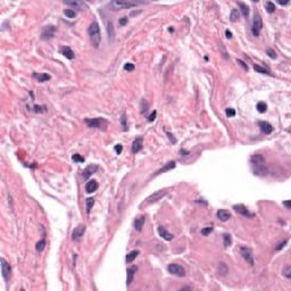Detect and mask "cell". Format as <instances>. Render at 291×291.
I'll list each match as a JSON object with an SVG mask.
<instances>
[{
  "label": "cell",
  "instance_id": "6da1fadb",
  "mask_svg": "<svg viewBox=\"0 0 291 291\" xmlns=\"http://www.w3.org/2000/svg\"><path fill=\"white\" fill-rule=\"evenodd\" d=\"M88 33H89V37H90L91 45H93V48L97 49L99 45H100V41H101V34H100V27L97 22H93L91 23V25L88 29Z\"/></svg>",
  "mask_w": 291,
  "mask_h": 291
},
{
  "label": "cell",
  "instance_id": "7a4b0ae2",
  "mask_svg": "<svg viewBox=\"0 0 291 291\" xmlns=\"http://www.w3.org/2000/svg\"><path fill=\"white\" fill-rule=\"evenodd\" d=\"M136 2L133 1H126V0H114V1H110L109 7L113 8L114 10H121V9H128V8H132V7H136Z\"/></svg>",
  "mask_w": 291,
  "mask_h": 291
},
{
  "label": "cell",
  "instance_id": "3957f363",
  "mask_svg": "<svg viewBox=\"0 0 291 291\" xmlns=\"http://www.w3.org/2000/svg\"><path fill=\"white\" fill-rule=\"evenodd\" d=\"M85 123L89 128H92V129H101V130H106L107 125H108V122L103 118V117H97V118H86L85 119Z\"/></svg>",
  "mask_w": 291,
  "mask_h": 291
},
{
  "label": "cell",
  "instance_id": "277c9868",
  "mask_svg": "<svg viewBox=\"0 0 291 291\" xmlns=\"http://www.w3.org/2000/svg\"><path fill=\"white\" fill-rule=\"evenodd\" d=\"M263 29V21H262V17L260 15L256 14L254 16V20H252V25H251V32L255 37H258L260 31Z\"/></svg>",
  "mask_w": 291,
  "mask_h": 291
},
{
  "label": "cell",
  "instance_id": "5b68a950",
  "mask_svg": "<svg viewBox=\"0 0 291 291\" xmlns=\"http://www.w3.org/2000/svg\"><path fill=\"white\" fill-rule=\"evenodd\" d=\"M167 270L171 274L176 275V276H179V278H184V276H185V270H184V267H182V266L179 265V264L172 263V264H169V265L167 266Z\"/></svg>",
  "mask_w": 291,
  "mask_h": 291
},
{
  "label": "cell",
  "instance_id": "8992f818",
  "mask_svg": "<svg viewBox=\"0 0 291 291\" xmlns=\"http://www.w3.org/2000/svg\"><path fill=\"white\" fill-rule=\"evenodd\" d=\"M240 255L242 256V258L246 260L247 263L250 266L254 265V255L250 248L248 247H241L240 248Z\"/></svg>",
  "mask_w": 291,
  "mask_h": 291
},
{
  "label": "cell",
  "instance_id": "52a82bcc",
  "mask_svg": "<svg viewBox=\"0 0 291 291\" xmlns=\"http://www.w3.org/2000/svg\"><path fill=\"white\" fill-rule=\"evenodd\" d=\"M1 262V273H2V278L5 279V281H8L10 279V273H12V267L9 265V263L7 262L5 258L0 259Z\"/></svg>",
  "mask_w": 291,
  "mask_h": 291
},
{
  "label": "cell",
  "instance_id": "ba28073f",
  "mask_svg": "<svg viewBox=\"0 0 291 291\" xmlns=\"http://www.w3.org/2000/svg\"><path fill=\"white\" fill-rule=\"evenodd\" d=\"M56 32V27L54 25H47L42 29V32H41V39L43 40H49L54 37V34Z\"/></svg>",
  "mask_w": 291,
  "mask_h": 291
},
{
  "label": "cell",
  "instance_id": "9c48e42d",
  "mask_svg": "<svg viewBox=\"0 0 291 291\" xmlns=\"http://www.w3.org/2000/svg\"><path fill=\"white\" fill-rule=\"evenodd\" d=\"M167 194V191L165 190H159V191H156L155 194H150L148 198L146 199L147 204H152V202H156V201L161 200L163 197H165Z\"/></svg>",
  "mask_w": 291,
  "mask_h": 291
},
{
  "label": "cell",
  "instance_id": "30bf717a",
  "mask_svg": "<svg viewBox=\"0 0 291 291\" xmlns=\"http://www.w3.org/2000/svg\"><path fill=\"white\" fill-rule=\"evenodd\" d=\"M85 232V225L84 224H78V226L75 227L72 232V240L73 241H78L82 238V235Z\"/></svg>",
  "mask_w": 291,
  "mask_h": 291
},
{
  "label": "cell",
  "instance_id": "8fae6325",
  "mask_svg": "<svg viewBox=\"0 0 291 291\" xmlns=\"http://www.w3.org/2000/svg\"><path fill=\"white\" fill-rule=\"evenodd\" d=\"M233 209L237 212V213H239L240 215H242V216H246V217H254L255 216V214L250 213L249 210H248V208L245 206V205H234L233 206Z\"/></svg>",
  "mask_w": 291,
  "mask_h": 291
},
{
  "label": "cell",
  "instance_id": "7c38bea8",
  "mask_svg": "<svg viewBox=\"0 0 291 291\" xmlns=\"http://www.w3.org/2000/svg\"><path fill=\"white\" fill-rule=\"evenodd\" d=\"M98 166L97 165H89L84 168V171L82 172V176H83L84 180H88L92 174H95L97 172Z\"/></svg>",
  "mask_w": 291,
  "mask_h": 291
},
{
  "label": "cell",
  "instance_id": "4fadbf2b",
  "mask_svg": "<svg viewBox=\"0 0 291 291\" xmlns=\"http://www.w3.org/2000/svg\"><path fill=\"white\" fill-rule=\"evenodd\" d=\"M158 233H159V235H161V238H163L164 240H166V241H171V240H173L174 238V235L172 234V233H169L166 230V227L164 226H158Z\"/></svg>",
  "mask_w": 291,
  "mask_h": 291
},
{
  "label": "cell",
  "instance_id": "5bb4252c",
  "mask_svg": "<svg viewBox=\"0 0 291 291\" xmlns=\"http://www.w3.org/2000/svg\"><path fill=\"white\" fill-rule=\"evenodd\" d=\"M136 271H138V267L136 266H132V267H129L126 270V285L128 287L132 283L133 278H134V274L136 273Z\"/></svg>",
  "mask_w": 291,
  "mask_h": 291
},
{
  "label": "cell",
  "instance_id": "9a60e30c",
  "mask_svg": "<svg viewBox=\"0 0 291 291\" xmlns=\"http://www.w3.org/2000/svg\"><path fill=\"white\" fill-rule=\"evenodd\" d=\"M142 146H143L142 136H138L136 140L133 141V143H132V152H133V154L139 152V151L142 149Z\"/></svg>",
  "mask_w": 291,
  "mask_h": 291
},
{
  "label": "cell",
  "instance_id": "2e32d148",
  "mask_svg": "<svg viewBox=\"0 0 291 291\" xmlns=\"http://www.w3.org/2000/svg\"><path fill=\"white\" fill-rule=\"evenodd\" d=\"M258 126L265 134H271L272 131H273V126L268 122H266V121H259Z\"/></svg>",
  "mask_w": 291,
  "mask_h": 291
},
{
  "label": "cell",
  "instance_id": "e0dca14e",
  "mask_svg": "<svg viewBox=\"0 0 291 291\" xmlns=\"http://www.w3.org/2000/svg\"><path fill=\"white\" fill-rule=\"evenodd\" d=\"M217 218L221 221V222H226L231 218V213L226 210V209H220L218 212H217Z\"/></svg>",
  "mask_w": 291,
  "mask_h": 291
},
{
  "label": "cell",
  "instance_id": "ac0fdd59",
  "mask_svg": "<svg viewBox=\"0 0 291 291\" xmlns=\"http://www.w3.org/2000/svg\"><path fill=\"white\" fill-rule=\"evenodd\" d=\"M144 223H146V216L144 215H141L140 217H138L136 221H134V230L138 231V232H140L141 230H142L143 225H144Z\"/></svg>",
  "mask_w": 291,
  "mask_h": 291
},
{
  "label": "cell",
  "instance_id": "d6986e66",
  "mask_svg": "<svg viewBox=\"0 0 291 291\" xmlns=\"http://www.w3.org/2000/svg\"><path fill=\"white\" fill-rule=\"evenodd\" d=\"M65 5H68V6L73 7L75 9H82V8H88V6L85 5L84 1H76V0H73V1H64Z\"/></svg>",
  "mask_w": 291,
  "mask_h": 291
},
{
  "label": "cell",
  "instance_id": "ffe728a7",
  "mask_svg": "<svg viewBox=\"0 0 291 291\" xmlns=\"http://www.w3.org/2000/svg\"><path fill=\"white\" fill-rule=\"evenodd\" d=\"M97 189H98V183L96 180H90V181L86 182V184H85V192L92 194V192H95Z\"/></svg>",
  "mask_w": 291,
  "mask_h": 291
},
{
  "label": "cell",
  "instance_id": "44dd1931",
  "mask_svg": "<svg viewBox=\"0 0 291 291\" xmlns=\"http://www.w3.org/2000/svg\"><path fill=\"white\" fill-rule=\"evenodd\" d=\"M175 166H176V163H175L174 161H171V162H168L167 164H165V166H163V167L156 173V175L163 174V173H165V172H167V171H171V169L175 168Z\"/></svg>",
  "mask_w": 291,
  "mask_h": 291
},
{
  "label": "cell",
  "instance_id": "7402d4cb",
  "mask_svg": "<svg viewBox=\"0 0 291 291\" xmlns=\"http://www.w3.org/2000/svg\"><path fill=\"white\" fill-rule=\"evenodd\" d=\"M60 52H62V54H63V55H64V56L67 59H70V60L74 59V57H75V55H74V51L72 50L70 47H63V48L60 49Z\"/></svg>",
  "mask_w": 291,
  "mask_h": 291
},
{
  "label": "cell",
  "instance_id": "603a6c76",
  "mask_svg": "<svg viewBox=\"0 0 291 291\" xmlns=\"http://www.w3.org/2000/svg\"><path fill=\"white\" fill-rule=\"evenodd\" d=\"M250 161H251V163L255 165V166H262L263 164H264V157L262 155H254L250 158Z\"/></svg>",
  "mask_w": 291,
  "mask_h": 291
},
{
  "label": "cell",
  "instance_id": "cb8c5ba5",
  "mask_svg": "<svg viewBox=\"0 0 291 291\" xmlns=\"http://www.w3.org/2000/svg\"><path fill=\"white\" fill-rule=\"evenodd\" d=\"M107 34H108V39L110 41H114V39H115V30H114V26H113L111 22L107 23Z\"/></svg>",
  "mask_w": 291,
  "mask_h": 291
},
{
  "label": "cell",
  "instance_id": "d4e9b609",
  "mask_svg": "<svg viewBox=\"0 0 291 291\" xmlns=\"http://www.w3.org/2000/svg\"><path fill=\"white\" fill-rule=\"evenodd\" d=\"M140 254L139 250H132V251H130L128 255H126V257H125V260L128 262V263H132L134 259L138 257V255Z\"/></svg>",
  "mask_w": 291,
  "mask_h": 291
},
{
  "label": "cell",
  "instance_id": "484cf974",
  "mask_svg": "<svg viewBox=\"0 0 291 291\" xmlns=\"http://www.w3.org/2000/svg\"><path fill=\"white\" fill-rule=\"evenodd\" d=\"M217 272H218L220 275H226L227 273H229V268L225 265V263L221 262L220 264H218V267H217Z\"/></svg>",
  "mask_w": 291,
  "mask_h": 291
},
{
  "label": "cell",
  "instance_id": "4316f807",
  "mask_svg": "<svg viewBox=\"0 0 291 291\" xmlns=\"http://www.w3.org/2000/svg\"><path fill=\"white\" fill-rule=\"evenodd\" d=\"M238 5H239V7H240L241 14H242L245 17H248V16H249V7L247 6L245 2H238Z\"/></svg>",
  "mask_w": 291,
  "mask_h": 291
},
{
  "label": "cell",
  "instance_id": "83f0119b",
  "mask_svg": "<svg viewBox=\"0 0 291 291\" xmlns=\"http://www.w3.org/2000/svg\"><path fill=\"white\" fill-rule=\"evenodd\" d=\"M223 245H224V247H226V248L232 245V237H231V234H229V233L223 234Z\"/></svg>",
  "mask_w": 291,
  "mask_h": 291
},
{
  "label": "cell",
  "instance_id": "f1b7e54d",
  "mask_svg": "<svg viewBox=\"0 0 291 291\" xmlns=\"http://www.w3.org/2000/svg\"><path fill=\"white\" fill-rule=\"evenodd\" d=\"M34 76L37 78V80L39 81V82H45V81H48V80H50L51 76L49 75V74H45V73H42V74H34Z\"/></svg>",
  "mask_w": 291,
  "mask_h": 291
},
{
  "label": "cell",
  "instance_id": "f546056e",
  "mask_svg": "<svg viewBox=\"0 0 291 291\" xmlns=\"http://www.w3.org/2000/svg\"><path fill=\"white\" fill-rule=\"evenodd\" d=\"M121 125H122V128H123V131H128V118H126V114L125 113H122V115H121Z\"/></svg>",
  "mask_w": 291,
  "mask_h": 291
},
{
  "label": "cell",
  "instance_id": "4dcf8cb0",
  "mask_svg": "<svg viewBox=\"0 0 291 291\" xmlns=\"http://www.w3.org/2000/svg\"><path fill=\"white\" fill-rule=\"evenodd\" d=\"M265 9H266V12L267 13H270V14H272V13H274L275 12V5L272 2V1H266L265 2Z\"/></svg>",
  "mask_w": 291,
  "mask_h": 291
},
{
  "label": "cell",
  "instance_id": "1f68e13d",
  "mask_svg": "<svg viewBox=\"0 0 291 291\" xmlns=\"http://www.w3.org/2000/svg\"><path fill=\"white\" fill-rule=\"evenodd\" d=\"M230 20H231V22H237V21L239 20V9H237V8H233L232 10H231Z\"/></svg>",
  "mask_w": 291,
  "mask_h": 291
},
{
  "label": "cell",
  "instance_id": "d6a6232c",
  "mask_svg": "<svg viewBox=\"0 0 291 291\" xmlns=\"http://www.w3.org/2000/svg\"><path fill=\"white\" fill-rule=\"evenodd\" d=\"M45 240L41 239L40 241H38V242H37V245H35V249H37V251L42 252V251H43V249H45Z\"/></svg>",
  "mask_w": 291,
  "mask_h": 291
},
{
  "label": "cell",
  "instance_id": "836d02e7",
  "mask_svg": "<svg viewBox=\"0 0 291 291\" xmlns=\"http://www.w3.org/2000/svg\"><path fill=\"white\" fill-rule=\"evenodd\" d=\"M254 70L257 72V73H260V74H266V75H271V73L267 71L266 68H264V67H260L259 65H254Z\"/></svg>",
  "mask_w": 291,
  "mask_h": 291
},
{
  "label": "cell",
  "instance_id": "e575fe53",
  "mask_svg": "<svg viewBox=\"0 0 291 291\" xmlns=\"http://www.w3.org/2000/svg\"><path fill=\"white\" fill-rule=\"evenodd\" d=\"M256 108H257V110H258V113L263 114V113H265L266 110H267V105H266L265 103H263V101H260V103L257 104Z\"/></svg>",
  "mask_w": 291,
  "mask_h": 291
},
{
  "label": "cell",
  "instance_id": "d590c367",
  "mask_svg": "<svg viewBox=\"0 0 291 291\" xmlns=\"http://www.w3.org/2000/svg\"><path fill=\"white\" fill-rule=\"evenodd\" d=\"M85 204H86V213L90 214L91 208L93 207V204H95V199L93 198H88L85 200Z\"/></svg>",
  "mask_w": 291,
  "mask_h": 291
},
{
  "label": "cell",
  "instance_id": "8d00e7d4",
  "mask_svg": "<svg viewBox=\"0 0 291 291\" xmlns=\"http://www.w3.org/2000/svg\"><path fill=\"white\" fill-rule=\"evenodd\" d=\"M34 111L38 113V114L45 113V111H47V107L43 106V105H35V106H34Z\"/></svg>",
  "mask_w": 291,
  "mask_h": 291
},
{
  "label": "cell",
  "instance_id": "74e56055",
  "mask_svg": "<svg viewBox=\"0 0 291 291\" xmlns=\"http://www.w3.org/2000/svg\"><path fill=\"white\" fill-rule=\"evenodd\" d=\"M64 14H65V16H67L68 18H74V17L76 16V12L73 10V9H65Z\"/></svg>",
  "mask_w": 291,
  "mask_h": 291
},
{
  "label": "cell",
  "instance_id": "f35d334b",
  "mask_svg": "<svg viewBox=\"0 0 291 291\" xmlns=\"http://www.w3.org/2000/svg\"><path fill=\"white\" fill-rule=\"evenodd\" d=\"M213 230H214L213 226H207V227H204L200 232L202 235H208V234H210V233L213 232Z\"/></svg>",
  "mask_w": 291,
  "mask_h": 291
},
{
  "label": "cell",
  "instance_id": "ab89813d",
  "mask_svg": "<svg viewBox=\"0 0 291 291\" xmlns=\"http://www.w3.org/2000/svg\"><path fill=\"white\" fill-rule=\"evenodd\" d=\"M266 55H268V57L272 59H276V57H278V56H276V52L274 51L272 48H268V49L266 50Z\"/></svg>",
  "mask_w": 291,
  "mask_h": 291
},
{
  "label": "cell",
  "instance_id": "60d3db41",
  "mask_svg": "<svg viewBox=\"0 0 291 291\" xmlns=\"http://www.w3.org/2000/svg\"><path fill=\"white\" fill-rule=\"evenodd\" d=\"M73 161L76 163H83L84 162V157H82V155H80V154H74L73 155Z\"/></svg>",
  "mask_w": 291,
  "mask_h": 291
},
{
  "label": "cell",
  "instance_id": "b9f144b4",
  "mask_svg": "<svg viewBox=\"0 0 291 291\" xmlns=\"http://www.w3.org/2000/svg\"><path fill=\"white\" fill-rule=\"evenodd\" d=\"M283 275L288 279L291 278V266L290 265H287L284 267V270H283Z\"/></svg>",
  "mask_w": 291,
  "mask_h": 291
},
{
  "label": "cell",
  "instance_id": "7bdbcfd3",
  "mask_svg": "<svg viewBox=\"0 0 291 291\" xmlns=\"http://www.w3.org/2000/svg\"><path fill=\"white\" fill-rule=\"evenodd\" d=\"M134 64H132V63H126V64L124 65V70L125 71H128V72H132V71H134Z\"/></svg>",
  "mask_w": 291,
  "mask_h": 291
},
{
  "label": "cell",
  "instance_id": "ee69618b",
  "mask_svg": "<svg viewBox=\"0 0 291 291\" xmlns=\"http://www.w3.org/2000/svg\"><path fill=\"white\" fill-rule=\"evenodd\" d=\"M226 115H227V117H234L235 116V109H233V108H226Z\"/></svg>",
  "mask_w": 291,
  "mask_h": 291
},
{
  "label": "cell",
  "instance_id": "f6af8a7d",
  "mask_svg": "<svg viewBox=\"0 0 291 291\" xmlns=\"http://www.w3.org/2000/svg\"><path fill=\"white\" fill-rule=\"evenodd\" d=\"M128 22H129V17H128V16H123L121 20L118 21V24H119L121 26H124L128 24Z\"/></svg>",
  "mask_w": 291,
  "mask_h": 291
},
{
  "label": "cell",
  "instance_id": "bcb514c9",
  "mask_svg": "<svg viewBox=\"0 0 291 291\" xmlns=\"http://www.w3.org/2000/svg\"><path fill=\"white\" fill-rule=\"evenodd\" d=\"M114 150L116 151L117 155H119V154H122V151H123V146H122L121 143H118V144H116V146L114 147Z\"/></svg>",
  "mask_w": 291,
  "mask_h": 291
},
{
  "label": "cell",
  "instance_id": "7dc6e473",
  "mask_svg": "<svg viewBox=\"0 0 291 291\" xmlns=\"http://www.w3.org/2000/svg\"><path fill=\"white\" fill-rule=\"evenodd\" d=\"M156 116H157V111H156V110H152V111H151V114L148 116V121H149V122H154V121H155V118H156Z\"/></svg>",
  "mask_w": 291,
  "mask_h": 291
},
{
  "label": "cell",
  "instance_id": "c3c4849f",
  "mask_svg": "<svg viewBox=\"0 0 291 291\" xmlns=\"http://www.w3.org/2000/svg\"><path fill=\"white\" fill-rule=\"evenodd\" d=\"M166 136H168V139H169V141L172 143H176V139L174 138V136L171 133V132H166Z\"/></svg>",
  "mask_w": 291,
  "mask_h": 291
},
{
  "label": "cell",
  "instance_id": "681fc988",
  "mask_svg": "<svg viewBox=\"0 0 291 291\" xmlns=\"http://www.w3.org/2000/svg\"><path fill=\"white\" fill-rule=\"evenodd\" d=\"M287 243H288V240H284L283 242H281V243H279L278 246L275 247V250H281V249H282V248H283V247H284L285 245H287Z\"/></svg>",
  "mask_w": 291,
  "mask_h": 291
},
{
  "label": "cell",
  "instance_id": "f907efd6",
  "mask_svg": "<svg viewBox=\"0 0 291 291\" xmlns=\"http://www.w3.org/2000/svg\"><path fill=\"white\" fill-rule=\"evenodd\" d=\"M225 37H226V39H229V40L232 39V37H233L232 32H231L230 30H226V31H225Z\"/></svg>",
  "mask_w": 291,
  "mask_h": 291
},
{
  "label": "cell",
  "instance_id": "816d5d0a",
  "mask_svg": "<svg viewBox=\"0 0 291 291\" xmlns=\"http://www.w3.org/2000/svg\"><path fill=\"white\" fill-rule=\"evenodd\" d=\"M238 63H239V64L241 65V66H242V67H243V68H245L246 71H248V66H247V65L245 64V62H242L241 59H238Z\"/></svg>",
  "mask_w": 291,
  "mask_h": 291
},
{
  "label": "cell",
  "instance_id": "f5cc1de1",
  "mask_svg": "<svg viewBox=\"0 0 291 291\" xmlns=\"http://www.w3.org/2000/svg\"><path fill=\"white\" fill-rule=\"evenodd\" d=\"M290 202H291V200H287V201H284V202H283V205H284L288 209H290Z\"/></svg>",
  "mask_w": 291,
  "mask_h": 291
},
{
  "label": "cell",
  "instance_id": "db71d44e",
  "mask_svg": "<svg viewBox=\"0 0 291 291\" xmlns=\"http://www.w3.org/2000/svg\"><path fill=\"white\" fill-rule=\"evenodd\" d=\"M279 4H280V5H283V6H285V5H288V4H289V1H287V2H282V1H279Z\"/></svg>",
  "mask_w": 291,
  "mask_h": 291
},
{
  "label": "cell",
  "instance_id": "11a10c76",
  "mask_svg": "<svg viewBox=\"0 0 291 291\" xmlns=\"http://www.w3.org/2000/svg\"><path fill=\"white\" fill-rule=\"evenodd\" d=\"M168 31H169V32H173V31H174V29H172V27H169V29H168Z\"/></svg>",
  "mask_w": 291,
  "mask_h": 291
}]
</instances>
